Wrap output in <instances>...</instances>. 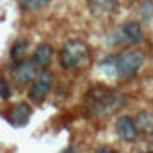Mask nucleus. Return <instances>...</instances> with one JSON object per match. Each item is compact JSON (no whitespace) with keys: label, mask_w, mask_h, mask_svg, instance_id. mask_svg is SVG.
Instances as JSON below:
<instances>
[{"label":"nucleus","mask_w":153,"mask_h":153,"mask_svg":"<svg viewBox=\"0 0 153 153\" xmlns=\"http://www.w3.org/2000/svg\"><path fill=\"white\" fill-rule=\"evenodd\" d=\"M96 153H114V151L110 147H98V149H96Z\"/></svg>","instance_id":"nucleus-16"},{"label":"nucleus","mask_w":153,"mask_h":153,"mask_svg":"<svg viewBox=\"0 0 153 153\" xmlns=\"http://www.w3.org/2000/svg\"><path fill=\"white\" fill-rule=\"evenodd\" d=\"M88 2V8L92 16H110V14L116 12L118 8V0H86Z\"/></svg>","instance_id":"nucleus-10"},{"label":"nucleus","mask_w":153,"mask_h":153,"mask_svg":"<svg viewBox=\"0 0 153 153\" xmlns=\"http://www.w3.org/2000/svg\"><path fill=\"white\" fill-rule=\"evenodd\" d=\"M90 61V47L81 39H69L63 43L59 51V65L67 73H76L88 65Z\"/></svg>","instance_id":"nucleus-3"},{"label":"nucleus","mask_w":153,"mask_h":153,"mask_svg":"<svg viewBox=\"0 0 153 153\" xmlns=\"http://www.w3.org/2000/svg\"><path fill=\"white\" fill-rule=\"evenodd\" d=\"M27 47H30L27 39H16L12 43V47H10V61H12V63L22 61V59L26 57V53H27Z\"/></svg>","instance_id":"nucleus-11"},{"label":"nucleus","mask_w":153,"mask_h":153,"mask_svg":"<svg viewBox=\"0 0 153 153\" xmlns=\"http://www.w3.org/2000/svg\"><path fill=\"white\" fill-rule=\"evenodd\" d=\"M149 140H151V143H153V128H151V131H149Z\"/></svg>","instance_id":"nucleus-17"},{"label":"nucleus","mask_w":153,"mask_h":153,"mask_svg":"<svg viewBox=\"0 0 153 153\" xmlns=\"http://www.w3.org/2000/svg\"><path fill=\"white\" fill-rule=\"evenodd\" d=\"M145 53L140 49H124L116 55H110L108 59L100 61V69L106 71V75H112L118 81H128L143 69Z\"/></svg>","instance_id":"nucleus-2"},{"label":"nucleus","mask_w":153,"mask_h":153,"mask_svg":"<svg viewBox=\"0 0 153 153\" xmlns=\"http://www.w3.org/2000/svg\"><path fill=\"white\" fill-rule=\"evenodd\" d=\"M37 71H39V69L36 67V63H33L32 59L16 61V63H12V65H10V69H8L12 81L16 82V85H20V86H27V85H30V82L36 79Z\"/></svg>","instance_id":"nucleus-6"},{"label":"nucleus","mask_w":153,"mask_h":153,"mask_svg":"<svg viewBox=\"0 0 153 153\" xmlns=\"http://www.w3.org/2000/svg\"><path fill=\"white\" fill-rule=\"evenodd\" d=\"M51 88H53V73L49 69H41L37 71L36 79L30 82V90H27V96L33 104H41L47 96H49Z\"/></svg>","instance_id":"nucleus-5"},{"label":"nucleus","mask_w":153,"mask_h":153,"mask_svg":"<svg viewBox=\"0 0 153 153\" xmlns=\"http://www.w3.org/2000/svg\"><path fill=\"white\" fill-rule=\"evenodd\" d=\"M51 0H20V8L26 10V12H33V10H39L43 6H47Z\"/></svg>","instance_id":"nucleus-13"},{"label":"nucleus","mask_w":153,"mask_h":153,"mask_svg":"<svg viewBox=\"0 0 153 153\" xmlns=\"http://www.w3.org/2000/svg\"><path fill=\"white\" fill-rule=\"evenodd\" d=\"M137 16H140L141 24H149L153 20V0H143L137 8Z\"/></svg>","instance_id":"nucleus-12"},{"label":"nucleus","mask_w":153,"mask_h":153,"mask_svg":"<svg viewBox=\"0 0 153 153\" xmlns=\"http://www.w3.org/2000/svg\"><path fill=\"white\" fill-rule=\"evenodd\" d=\"M53 57H55V51H53V47H51L49 43H39L33 49V55H32V61L36 63V67L39 69H49V65H51V61H53Z\"/></svg>","instance_id":"nucleus-9"},{"label":"nucleus","mask_w":153,"mask_h":153,"mask_svg":"<svg viewBox=\"0 0 153 153\" xmlns=\"http://www.w3.org/2000/svg\"><path fill=\"white\" fill-rule=\"evenodd\" d=\"M67 153H75V151H73V149H67Z\"/></svg>","instance_id":"nucleus-18"},{"label":"nucleus","mask_w":153,"mask_h":153,"mask_svg":"<svg viewBox=\"0 0 153 153\" xmlns=\"http://www.w3.org/2000/svg\"><path fill=\"white\" fill-rule=\"evenodd\" d=\"M134 122H135V126H137L140 131H147L149 128H151V118H149L147 112H140L134 118Z\"/></svg>","instance_id":"nucleus-14"},{"label":"nucleus","mask_w":153,"mask_h":153,"mask_svg":"<svg viewBox=\"0 0 153 153\" xmlns=\"http://www.w3.org/2000/svg\"><path fill=\"white\" fill-rule=\"evenodd\" d=\"M30 116H32V106L27 102H16L12 106V110L8 112V120L12 126L16 128H22L27 124V120H30Z\"/></svg>","instance_id":"nucleus-8"},{"label":"nucleus","mask_w":153,"mask_h":153,"mask_svg":"<svg viewBox=\"0 0 153 153\" xmlns=\"http://www.w3.org/2000/svg\"><path fill=\"white\" fill-rule=\"evenodd\" d=\"M143 37L145 33L141 24L128 20L108 33V45H112V47H134V45H140Z\"/></svg>","instance_id":"nucleus-4"},{"label":"nucleus","mask_w":153,"mask_h":153,"mask_svg":"<svg viewBox=\"0 0 153 153\" xmlns=\"http://www.w3.org/2000/svg\"><path fill=\"white\" fill-rule=\"evenodd\" d=\"M116 134L126 143H135L137 137H140V130L135 126L134 118H130V116H120L116 120Z\"/></svg>","instance_id":"nucleus-7"},{"label":"nucleus","mask_w":153,"mask_h":153,"mask_svg":"<svg viewBox=\"0 0 153 153\" xmlns=\"http://www.w3.org/2000/svg\"><path fill=\"white\" fill-rule=\"evenodd\" d=\"M12 96V90H10V85L6 79H0V98L2 100H8Z\"/></svg>","instance_id":"nucleus-15"},{"label":"nucleus","mask_w":153,"mask_h":153,"mask_svg":"<svg viewBox=\"0 0 153 153\" xmlns=\"http://www.w3.org/2000/svg\"><path fill=\"white\" fill-rule=\"evenodd\" d=\"M126 104V94L118 88L106 85H94L90 86L82 96V106H85L86 114L94 118H102L108 114L116 112Z\"/></svg>","instance_id":"nucleus-1"}]
</instances>
